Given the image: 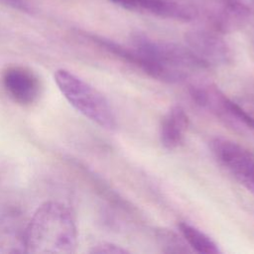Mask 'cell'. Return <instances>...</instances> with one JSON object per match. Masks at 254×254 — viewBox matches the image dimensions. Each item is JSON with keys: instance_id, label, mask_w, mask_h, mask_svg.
<instances>
[{"instance_id": "6da1fadb", "label": "cell", "mask_w": 254, "mask_h": 254, "mask_svg": "<svg viewBox=\"0 0 254 254\" xmlns=\"http://www.w3.org/2000/svg\"><path fill=\"white\" fill-rule=\"evenodd\" d=\"M103 48L165 82L183 81L193 71L205 68L187 46L153 39L140 32L131 36V47L106 39Z\"/></svg>"}, {"instance_id": "7a4b0ae2", "label": "cell", "mask_w": 254, "mask_h": 254, "mask_svg": "<svg viewBox=\"0 0 254 254\" xmlns=\"http://www.w3.org/2000/svg\"><path fill=\"white\" fill-rule=\"evenodd\" d=\"M76 245L77 228L66 205L53 200L42 203L26 228V252L70 254L75 251Z\"/></svg>"}, {"instance_id": "3957f363", "label": "cell", "mask_w": 254, "mask_h": 254, "mask_svg": "<svg viewBox=\"0 0 254 254\" xmlns=\"http://www.w3.org/2000/svg\"><path fill=\"white\" fill-rule=\"evenodd\" d=\"M55 81L65 99L79 113L102 128L116 127V116L108 100L96 88L67 69H58Z\"/></svg>"}, {"instance_id": "277c9868", "label": "cell", "mask_w": 254, "mask_h": 254, "mask_svg": "<svg viewBox=\"0 0 254 254\" xmlns=\"http://www.w3.org/2000/svg\"><path fill=\"white\" fill-rule=\"evenodd\" d=\"M193 100L228 124L254 130V107L241 104L212 84H197L190 88Z\"/></svg>"}, {"instance_id": "5b68a950", "label": "cell", "mask_w": 254, "mask_h": 254, "mask_svg": "<svg viewBox=\"0 0 254 254\" xmlns=\"http://www.w3.org/2000/svg\"><path fill=\"white\" fill-rule=\"evenodd\" d=\"M219 164L244 188L254 193V153L238 143L222 137L210 142Z\"/></svg>"}, {"instance_id": "8992f818", "label": "cell", "mask_w": 254, "mask_h": 254, "mask_svg": "<svg viewBox=\"0 0 254 254\" xmlns=\"http://www.w3.org/2000/svg\"><path fill=\"white\" fill-rule=\"evenodd\" d=\"M185 41L186 46L205 68L223 65L231 61L229 46L214 30H190L186 33Z\"/></svg>"}, {"instance_id": "52a82bcc", "label": "cell", "mask_w": 254, "mask_h": 254, "mask_svg": "<svg viewBox=\"0 0 254 254\" xmlns=\"http://www.w3.org/2000/svg\"><path fill=\"white\" fill-rule=\"evenodd\" d=\"M112 3L133 12L152 15L177 21H191L196 12L190 4L176 0H109Z\"/></svg>"}, {"instance_id": "ba28073f", "label": "cell", "mask_w": 254, "mask_h": 254, "mask_svg": "<svg viewBox=\"0 0 254 254\" xmlns=\"http://www.w3.org/2000/svg\"><path fill=\"white\" fill-rule=\"evenodd\" d=\"M3 84L8 94L21 104H30L39 95V81L29 70L13 66L3 74Z\"/></svg>"}, {"instance_id": "9c48e42d", "label": "cell", "mask_w": 254, "mask_h": 254, "mask_svg": "<svg viewBox=\"0 0 254 254\" xmlns=\"http://www.w3.org/2000/svg\"><path fill=\"white\" fill-rule=\"evenodd\" d=\"M189 117L183 107L175 105L165 114L160 126V140L162 145L173 150L178 148L185 140L188 127Z\"/></svg>"}, {"instance_id": "30bf717a", "label": "cell", "mask_w": 254, "mask_h": 254, "mask_svg": "<svg viewBox=\"0 0 254 254\" xmlns=\"http://www.w3.org/2000/svg\"><path fill=\"white\" fill-rule=\"evenodd\" d=\"M179 228L188 246L193 251L203 254L220 253L217 244L197 227L188 222H181L179 224Z\"/></svg>"}, {"instance_id": "8fae6325", "label": "cell", "mask_w": 254, "mask_h": 254, "mask_svg": "<svg viewBox=\"0 0 254 254\" xmlns=\"http://www.w3.org/2000/svg\"><path fill=\"white\" fill-rule=\"evenodd\" d=\"M159 239L161 241L162 246L164 247V252L167 253H182L189 252L190 250L187 248L188 244H185L180 237H178L175 233L170 231H161L159 235Z\"/></svg>"}, {"instance_id": "7c38bea8", "label": "cell", "mask_w": 254, "mask_h": 254, "mask_svg": "<svg viewBox=\"0 0 254 254\" xmlns=\"http://www.w3.org/2000/svg\"><path fill=\"white\" fill-rule=\"evenodd\" d=\"M91 253H108V254H123L128 253L129 251L123 248L120 245L110 243V242H102L95 245L91 250Z\"/></svg>"}, {"instance_id": "4fadbf2b", "label": "cell", "mask_w": 254, "mask_h": 254, "mask_svg": "<svg viewBox=\"0 0 254 254\" xmlns=\"http://www.w3.org/2000/svg\"><path fill=\"white\" fill-rule=\"evenodd\" d=\"M0 1L5 5L22 12L31 13L34 10V6L31 0H0Z\"/></svg>"}, {"instance_id": "5bb4252c", "label": "cell", "mask_w": 254, "mask_h": 254, "mask_svg": "<svg viewBox=\"0 0 254 254\" xmlns=\"http://www.w3.org/2000/svg\"><path fill=\"white\" fill-rule=\"evenodd\" d=\"M251 6H252V8L254 10V0H251Z\"/></svg>"}, {"instance_id": "9a60e30c", "label": "cell", "mask_w": 254, "mask_h": 254, "mask_svg": "<svg viewBox=\"0 0 254 254\" xmlns=\"http://www.w3.org/2000/svg\"><path fill=\"white\" fill-rule=\"evenodd\" d=\"M198 1H201V0H193L192 3H195V2H198Z\"/></svg>"}]
</instances>
